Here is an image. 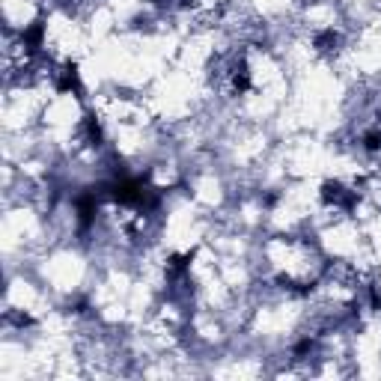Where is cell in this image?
<instances>
[{
	"mask_svg": "<svg viewBox=\"0 0 381 381\" xmlns=\"http://www.w3.org/2000/svg\"><path fill=\"white\" fill-rule=\"evenodd\" d=\"M325 200H328V203H337V206H343V209H352L355 206V194H352V190H346L343 185H325V194H322Z\"/></svg>",
	"mask_w": 381,
	"mask_h": 381,
	"instance_id": "1",
	"label": "cell"
},
{
	"mask_svg": "<svg viewBox=\"0 0 381 381\" xmlns=\"http://www.w3.org/2000/svg\"><path fill=\"white\" fill-rule=\"evenodd\" d=\"M81 84H78V72H75V66H66L63 69V78H60V84H57V89L60 93H72V89H78Z\"/></svg>",
	"mask_w": 381,
	"mask_h": 381,
	"instance_id": "2",
	"label": "cell"
},
{
	"mask_svg": "<svg viewBox=\"0 0 381 381\" xmlns=\"http://www.w3.org/2000/svg\"><path fill=\"white\" fill-rule=\"evenodd\" d=\"M364 143H366L369 152H375V149H381V132H369V134L364 137Z\"/></svg>",
	"mask_w": 381,
	"mask_h": 381,
	"instance_id": "3",
	"label": "cell"
}]
</instances>
